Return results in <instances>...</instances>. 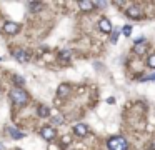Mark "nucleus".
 <instances>
[{"instance_id":"f257e3e1","label":"nucleus","mask_w":155,"mask_h":150,"mask_svg":"<svg viewBox=\"0 0 155 150\" xmlns=\"http://www.w3.org/2000/svg\"><path fill=\"white\" fill-rule=\"evenodd\" d=\"M10 99H12V102L17 107H24V105H27V102H29V95H27V92L24 90V88H12L10 90Z\"/></svg>"},{"instance_id":"f03ea898","label":"nucleus","mask_w":155,"mask_h":150,"mask_svg":"<svg viewBox=\"0 0 155 150\" xmlns=\"http://www.w3.org/2000/svg\"><path fill=\"white\" fill-rule=\"evenodd\" d=\"M107 147H109V150H129V142H127L123 137L118 135V137L109 138Z\"/></svg>"},{"instance_id":"7ed1b4c3","label":"nucleus","mask_w":155,"mask_h":150,"mask_svg":"<svg viewBox=\"0 0 155 150\" xmlns=\"http://www.w3.org/2000/svg\"><path fill=\"white\" fill-rule=\"evenodd\" d=\"M125 15L129 18H132V20H137V18H142V10L138 7H129L125 10Z\"/></svg>"},{"instance_id":"20e7f679","label":"nucleus","mask_w":155,"mask_h":150,"mask_svg":"<svg viewBox=\"0 0 155 150\" xmlns=\"http://www.w3.org/2000/svg\"><path fill=\"white\" fill-rule=\"evenodd\" d=\"M20 30V25L15 24V22H5L4 24V32L9 33V35H13V33H17Z\"/></svg>"},{"instance_id":"39448f33","label":"nucleus","mask_w":155,"mask_h":150,"mask_svg":"<svg viewBox=\"0 0 155 150\" xmlns=\"http://www.w3.org/2000/svg\"><path fill=\"white\" fill-rule=\"evenodd\" d=\"M98 29H100L104 33H110L113 30V27H112V24H110L109 18H105V17H104V18L98 20Z\"/></svg>"},{"instance_id":"423d86ee","label":"nucleus","mask_w":155,"mask_h":150,"mask_svg":"<svg viewBox=\"0 0 155 150\" xmlns=\"http://www.w3.org/2000/svg\"><path fill=\"white\" fill-rule=\"evenodd\" d=\"M73 132H75V135H79V137H85L88 133V127L85 124H77L75 127H73Z\"/></svg>"},{"instance_id":"0eeeda50","label":"nucleus","mask_w":155,"mask_h":150,"mask_svg":"<svg viewBox=\"0 0 155 150\" xmlns=\"http://www.w3.org/2000/svg\"><path fill=\"white\" fill-rule=\"evenodd\" d=\"M42 137L45 138V140H54V138H55L54 127H43V129H42Z\"/></svg>"},{"instance_id":"6e6552de","label":"nucleus","mask_w":155,"mask_h":150,"mask_svg":"<svg viewBox=\"0 0 155 150\" xmlns=\"http://www.w3.org/2000/svg\"><path fill=\"white\" fill-rule=\"evenodd\" d=\"M79 7L84 10V12H90L95 8V2H88V0H80L79 2Z\"/></svg>"},{"instance_id":"1a4fd4ad","label":"nucleus","mask_w":155,"mask_h":150,"mask_svg":"<svg viewBox=\"0 0 155 150\" xmlns=\"http://www.w3.org/2000/svg\"><path fill=\"white\" fill-rule=\"evenodd\" d=\"M13 57L17 58L18 62H27V60H29V57H27V54H25V50H22V49L13 50Z\"/></svg>"},{"instance_id":"9d476101","label":"nucleus","mask_w":155,"mask_h":150,"mask_svg":"<svg viewBox=\"0 0 155 150\" xmlns=\"http://www.w3.org/2000/svg\"><path fill=\"white\" fill-rule=\"evenodd\" d=\"M37 113H38V117H42V118H47V117H50V108L47 107V105H38Z\"/></svg>"},{"instance_id":"9b49d317","label":"nucleus","mask_w":155,"mask_h":150,"mask_svg":"<svg viewBox=\"0 0 155 150\" xmlns=\"http://www.w3.org/2000/svg\"><path fill=\"white\" fill-rule=\"evenodd\" d=\"M7 130H9V133H10V137L12 138H15V140H18V138H24L25 135L22 132H18L17 129H13V127H7Z\"/></svg>"},{"instance_id":"f8f14e48","label":"nucleus","mask_w":155,"mask_h":150,"mask_svg":"<svg viewBox=\"0 0 155 150\" xmlns=\"http://www.w3.org/2000/svg\"><path fill=\"white\" fill-rule=\"evenodd\" d=\"M68 92H70V85H68V83H62L59 87V95L60 97H67Z\"/></svg>"},{"instance_id":"ddd939ff","label":"nucleus","mask_w":155,"mask_h":150,"mask_svg":"<svg viewBox=\"0 0 155 150\" xmlns=\"http://www.w3.org/2000/svg\"><path fill=\"white\" fill-rule=\"evenodd\" d=\"M29 7H30V10H32V12H38V10H42L43 5H42V4H37V2H34V4H29Z\"/></svg>"},{"instance_id":"4468645a","label":"nucleus","mask_w":155,"mask_h":150,"mask_svg":"<svg viewBox=\"0 0 155 150\" xmlns=\"http://www.w3.org/2000/svg\"><path fill=\"white\" fill-rule=\"evenodd\" d=\"M13 83H15V85H17L18 88H22V87H24V83H25V80L17 75V77H13Z\"/></svg>"},{"instance_id":"2eb2a0df","label":"nucleus","mask_w":155,"mask_h":150,"mask_svg":"<svg viewBox=\"0 0 155 150\" xmlns=\"http://www.w3.org/2000/svg\"><path fill=\"white\" fill-rule=\"evenodd\" d=\"M122 33H123L125 37H129L130 33H132V27H130V25H125V27L122 29Z\"/></svg>"},{"instance_id":"dca6fc26","label":"nucleus","mask_w":155,"mask_h":150,"mask_svg":"<svg viewBox=\"0 0 155 150\" xmlns=\"http://www.w3.org/2000/svg\"><path fill=\"white\" fill-rule=\"evenodd\" d=\"M148 67H150V68H155V52L148 57Z\"/></svg>"},{"instance_id":"f3484780","label":"nucleus","mask_w":155,"mask_h":150,"mask_svg":"<svg viewBox=\"0 0 155 150\" xmlns=\"http://www.w3.org/2000/svg\"><path fill=\"white\" fill-rule=\"evenodd\" d=\"M142 82H145V80H152V82H155V74L148 75V77H143V79H140Z\"/></svg>"},{"instance_id":"a211bd4d","label":"nucleus","mask_w":155,"mask_h":150,"mask_svg":"<svg viewBox=\"0 0 155 150\" xmlns=\"http://www.w3.org/2000/svg\"><path fill=\"white\" fill-rule=\"evenodd\" d=\"M60 57H62V58H63V60H67V58H68V57H70V54H68L67 50H63L62 54H60Z\"/></svg>"},{"instance_id":"6ab92c4d","label":"nucleus","mask_w":155,"mask_h":150,"mask_svg":"<svg viewBox=\"0 0 155 150\" xmlns=\"http://www.w3.org/2000/svg\"><path fill=\"white\" fill-rule=\"evenodd\" d=\"M54 122H55V124H62V122H63V118H62V115H59V117H55V118H54Z\"/></svg>"},{"instance_id":"aec40b11","label":"nucleus","mask_w":155,"mask_h":150,"mask_svg":"<svg viewBox=\"0 0 155 150\" xmlns=\"http://www.w3.org/2000/svg\"><path fill=\"white\" fill-rule=\"evenodd\" d=\"M110 40H112V43H115V42H117V32H115V30H113V33H112V38H110Z\"/></svg>"},{"instance_id":"412c9836","label":"nucleus","mask_w":155,"mask_h":150,"mask_svg":"<svg viewBox=\"0 0 155 150\" xmlns=\"http://www.w3.org/2000/svg\"><path fill=\"white\" fill-rule=\"evenodd\" d=\"M107 104H115V99H113V97H109V99H107Z\"/></svg>"}]
</instances>
